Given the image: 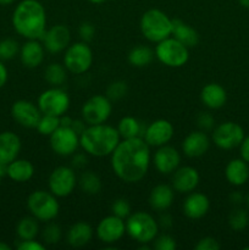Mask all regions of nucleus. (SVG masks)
<instances>
[{"mask_svg":"<svg viewBox=\"0 0 249 250\" xmlns=\"http://www.w3.org/2000/svg\"><path fill=\"white\" fill-rule=\"evenodd\" d=\"M27 208L38 221L50 222L59 215L60 205L55 195L49 190H34L28 195Z\"/></svg>","mask_w":249,"mask_h":250,"instance_id":"423d86ee","label":"nucleus"},{"mask_svg":"<svg viewBox=\"0 0 249 250\" xmlns=\"http://www.w3.org/2000/svg\"><path fill=\"white\" fill-rule=\"evenodd\" d=\"M177 248V244L173 237L168 234H163L160 237H156L154 239V249L156 250H175Z\"/></svg>","mask_w":249,"mask_h":250,"instance_id":"a19ab883","label":"nucleus"},{"mask_svg":"<svg viewBox=\"0 0 249 250\" xmlns=\"http://www.w3.org/2000/svg\"><path fill=\"white\" fill-rule=\"evenodd\" d=\"M33 164L24 159H15L9 165H6V176L15 182H27L33 177Z\"/></svg>","mask_w":249,"mask_h":250,"instance_id":"cd10ccee","label":"nucleus"},{"mask_svg":"<svg viewBox=\"0 0 249 250\" xmlns=\"http://www.w3.org/2000/svg\"><path fill=\"white\" fill-rule=\"evenodd\" d=\"M51 150L60 156H71L80 146V136L71 127L60 126L49 136Z\"/></svg>","mask_w":249,"mask_h":250,"instance_id":"ddd939ff","label":"nucleus"},{"mask_svg":"<svg viewBox=\"0 0 249 250\" xmlns=\"http://www.w3.org/2000/svg\"><path fill=\"white\" fill-rule=\"evenodd\" d=\"M112 111L111 100L106 95H93L83 104L81 114L87 125L105 124Z\"/></svg>","mask_w":249,"mask_h":250,"instance_id":"9b49d317","label":"nucleus"},{"mask_svg":"<svg viewBox=\"0 0 249 250\" xmlns=\"http://www.w3.org/2000/svg\"><path fill=\"white\" fill-rule=\"evenodd\" d=\"M93 63L92 49L85 42H77L68 45L63 55V66L73 75L85 73Z\"/></svg>","mask_w":249,"mask_h":250,"instance_id":"6e6552de","label":"nucleus"},{"mask_svg":"<svg viewBox=\"0 0 249 250\" xmlns=\"http://www.w3.org/2000/svg\"><path fill=\"white\" fill-rule=\"evenodd\" d=\"M249 224V214L247 210L238 209L233 210V211L229 214L228 216V225L233 231L239 232V231H243Z\"/></svg>","mask_w":249,"mask_h":250,"instance_id":"c9c22d12","label":"nucleus"},{"mask_svg":"<svg viewBox=\"0 0 249 250\" xmlns=\"http://www.w3.org/2000/svg\"><path fill=\"white\" fill-rule=\"evenodd\" d=\"M93 238V229L87 222H76L70 227L67 232V243L73 248H81L84 247L92 241Z\"/></svg>","mask_w":249,"mask_h":250,"instance_id":"bb28decb","label":"nucleus"},{"mask_svg":"<svg viewBox=\"0 0 249 250\" xmlns=\"http://www.w3.org/2000/svg\"><path fill=\"white\" fill-rule=\"evenodd\" d=\"M44 78L53 87H60L67 80V70L63 65L53 62L46 66L44 71Z\"/></svg>","mask_w":249,"mask_h":250,"instance_id":"473e14b6","label":"nucleus"},{"mask_svg":"<svg viewBox=\"0 0 249 250\" xmlns=\"http://www.w3.org/2000/svg\"><path fill=\"white\" fill-rule=\"evenodd\" d=\"M175 199L173 188L167 185H158L151 189L149 195V204L154 210L165 211L172 205Z\"/></svg>","mask_w":249,"mask_h":250,"instance_id":"a878e982","label":"nucleus"},{"mask_svg":"<svg viewBox=\"0 0 249 250\" xmlns=\"http://www.w3.org/2000/svg\"><path fill=\"white\" fill-rule=\"evenodd\" d=\"M17 249L19 250H44L45 246L39 242H37L36 239H28V241H21L17 244Z\"/></svg>","mask_w":249,"mask_h":250,"instance_id":"a18cd8bd","label":"nucleus"},{"mask_svg":"<svg viewBox=\"0 0 249 250\" xmlns=\"http://www.w3.org/2000/svg\"><path fill=\"white\" fill-rule=\"evenodd\" d=\"M15 31L26 39H41L46 29V12L38 0H22L12 14Z\"/></svg>","mask_w":249,"mask_h":250,"instance_id":"f03ea898","label":"nucleus"},{"mask_svg":"<svg viewBox=\"0 0 249 250\" xmlns=\"http://www.w3.org/2000/svg\"><path fill=\"white\" fill-rule=\"evenodd\" d=\"M160 221L164 227H170L171 225H172V220H171V217L168 216V215H164V216H161Z\"/></svg>","mask_w":249,"mask_h":250,"instance_id":"3c124183","label":"nucleus"},{"mask_svg":"<svg viewBox=\"0 0 249 250\" xmlns=\"http://www.w3.org/2000/svg\"><path fill=\"white\" fill-rule=\"evenodd\" d=\"M200 100L207 107L216 110L226 104L227 93L219 83H209L200 92Z\"/></svg>","mask_w":249,"mask_h":250,"instance_id":"393cba45","label":"nucleus"},{"mask_svg":"<svg viewBox=\"0 0 249 250\" xmlns=\"http://www.w3.org/2000/svg\"><path fill=\"white\" fill-rule=\"evenodd\" d=\"M117 131H119L120 137L122 139L136 138V137H143L145 127L143 124L132 116L122 117L117 125Z\"/></svg>","mask_w":249,"mask_h":250,"instance_id":"c756f323","label":"nucleus"},{"mask_svg":"<svg viewBox=\"0 0 249 250\" xmlns=\"http://www.w3.org/2000/svg\"><path fill=\"white\" fill-rule=\"evenodd\" d=\"M124 232L126 222L124 219H120L115 215L104 217L97 227L98 238L105 244H114L119 242L124 237Z\"/></svg>","mask_w":249,"mask_h":250,"instance_id":"dca6fc26","label":"nucleus"},{"mask_svg":"<svg viewBox=\"0 0 249 250\" xmlns=\"http://www.w3.org/2000/svg\"><path fill=\"white\" fill-rule=\"evenodd\" d=\"M154 55L155 54L149 46H134L128 53V62L134 67H144V66H148L153 61Z\"/></svg>","mask_w":249,"mask_h":250,"instance_id":"2f4dec72","label":"nucleus"},{"mask_svg":"<svg viewBox=\"0 0 249 250\" xmlns=\"http://www.w3.org/2000/svg\"><path fill=\"white\" fill-rule=\"evenodd\" d=\"M231 200L234 204H239V203L243 200V197H242V194H239V193H233V194L231 195Z\"/></svg>","mask_w":249,"mask_h":250,"instance_id":"603ef678","label":"nucleus"},{"mask_svg":"<svg viewBox=\"0 0 249 250\" xmlns=\"http://www.w3.org/2000/svg\"><path fill=\"white\" fill-rule=\"evenodd\" d=\"M78 32H80V36L81 38H82V41L85 42V43H88V42L92 41L93 37H94L95 27L94 24L90 23V22H83V23L80 26Z\"/></svg>","mask_w":249,"mask_h":250,"instance_id":"37998d69","label":"nucleus"},{"mask_svg":"<svg viewBox=\"0 0 249 250\" xmlns=\"http://www.w3.org/2000/svg\"><path fill=\"white\" fill-rule=\"evenodd\" d=\"M199 172L192 166L178 167L172 176V188L178 193H192L199 185Z\"/></svg>","mask_w":249,"mask_h":250,"instance_id":"6ab92c4d","label":"nucleus"},{"mask_svg":"<svg viewBox=\"0 0 249 250\" xmlns=\"http://www.w3.org/2000/svg\"><path fill=\"white\" fill-rule=\"evenodd\" d=\"M21 139L14 132L0 133V165H9L21 151Z\"/></svg>","mask_w":249,"mask_h":250,"instance_id":"4be33fe9","label":"nucleus"},{"mask_svg":"<svg viewBox=\"0 0 249 250\" xmlns=\"http://www.w3.org/2000/svg\"><path fill=\"white\" fill-rule=\"evenodd\" d=\"M210 146V139L204 131L190 132L182 142V151L188 158L203 156Z\"/></svg>","mask_w":249,"mask_h":250,"instance_id":"aec40b11","label":"nucleus"},{"mask_svg":"<svg viewBox=\"0 0 249 250\" xmlns=\"http://www.w3.org/2000/svg\"><path fill=\"white\" fill-rule=\"evenodd\" d=\"M44 54L45 49L39 39H27L26 43L20 49L21 62L28 68L38 67L43 62Z\"/></svg>","mask_w":249,"mask_h":250,"instance_id":"5701e85b","label":"nucleus"},{"mask_svg":"<svg viewBox=\"0 0 249 250\" xmlns=\"http://www.w3.org/2000/svg\"><path fill=\"white\" fill-rule=\"evenodd\" d=\"M78 185L85 194L95 195L102 190V181H100L99 176L95 175L92 171L83 172L78 180Z\"/></svg>","mask_w":249,"mask_h":250,"instance_id":"72a5a7b5","label":"nucleus"},{"mask_svg":"<svg viewBox=\"0 0 249 250\" xmlns=\"http://www.w3.org/2000/svg\"><path fill=\"white\" fill-rule=\"evenodd\" d=\"M20 53V46L15 39L6 38L0 42V60H11Z\"/></svg>","mask_w":249,"mask_h":250,"instance_id":"e433bc0d","label":"nucleus"},{"mask_svg":"<svg viewBox=\"0 0 249 250\" xmlns=\"http://www.w3.org/2000/svg\"><path fill=\"white\" fill-rule=\"evenodd\" d=\"M88 1H90L92 4H103V2H105L106 0H88Z\"/></svg>","mask_w":249,"mask_h":250,"instance_id":"13d9d810","label":"nucleus"},{"mask_svg":"<svg viewBox=\"0 0 249 250\" xmlns=\"http://www.w3.org/2000/svg\"><path fill=\"white\" fill-rule=\"evenodd\" d=\"M7 68L5 67V65L2 63V61L0 60V89L5 85V83L7 82Z\"/></svg>","mask_w":249,"mask_h":250,"instance_id":"8fccbe9b","label":"nucleus"},{"mask_svg":"<svg viewBox=\"0 0 249 250\" xmlns=\"http://www.w3.org/2000/svg\"><path fill=\"white\" fill-rule=\"evenodd\" d=\"M225 176L229 185L234 187H241L246 185L249 180V164L246 163L242 158L233 159L226 165Z\"/></svg>","mask_w":249,"mask_h":250,"instance_id":"b1692460","label":"nucleus"},{"mask_svg":"<svg viewBox=\"0 0 249 250\" xmlns=\"http://www.w3.org/2000/svg\"><path fill=\"white\" fill-rule=\"evenodd\" d=\"M144 38L153 43H159L172 36V20L159 9L145 11L139 22Z\"/></svg>","mask_w":249,"mask_h":250,"instance_id":"20e7f679","label":"nucleus"},{"mask_svg":"<svg viewBox=\"0 0 249 250\" xmlns=\"http://www.w3.org/2000/svg\"><path fill=\"white\" fill-rule=\"evenodd\" d=\"M172 37L185 44L187 48H193L199 43V34L193 27L181 20H172Z\"/></svg>","mask_w":249,"mask_h":250,"instance_id":"c85d7f7f","label":"nucleus"},{"mask_svg":"<svg viewBox=\"0 0 249 250\" xmlns=\"http://www.w3.org/2000/svg\"><path fill=\"white\" fill-rule=\"evenodd\" d=\"M244 137L243 127L232 121L222 122L212 131V142L222 150H231L239 146Z\"/></svg>","mask_w":249,"mask_h":250,"instance_id":"9d476101","label":"nucleus"},{"mask_svg":"<svg viewBox=\"0 0 249 250\" xmlns=\"http://www.w3.org/2000/svg\"><path fill=\"white\" fill-rule=\"evenodd\" d=\"M239 153H241V158L249 164V136L244 137V139L242 141L241 146H239Z\"/></svg>","mask_w":249,"mask_h":250,"instance_id":"49530a36","label":"nucleus"},{"mask_svg":"<svg viewBox=\"0 0 249 250\" xmlns=\"http://www.w3.org/2000/svg\"><path fill=\"white\" fill-rule=\"evenodd\" d=\"M155 56L163 65L167 67H182L189 59V50L185 44L181 43L172 36L156 43Z\"/></svg>","mask_w":249,"mask_h":250,"instance_id":"0eeeda50","label":"nucleus"},{"mask_svg":"<svg viewBox=\"0 0 249 250\" xmlns=\"http://www.w3.org/2000/svg\"><path fill=\"white\" fill-rule=\"evenodd\" d=\"M121 141L119 131L109 125H88L80 134V146L95 158L111 155Z\"/></svg>","mask_w":249,"mask_h":250,"instance_id":"7ed1b4c3","label":"nucleus"},{"mask_svg":"<svg viewBox=\"0 0 249 250\" xmlns=\"http://www.w3.org/2000/svg\"><path fill=\"white\" fill-rule=\"evenodd\" d=\"M39 232L38 220L33 216L23 217L19 221L16 226V233L20 241H28V239H36Z\"/></svg>","mask_w":249,"mask_h":250,"instance_id":"7c9ffc66","label":"nucleus"},{"mask_svg":"<svg viewBox=\"0 0 249 250\" xmlns=\"http://www.w3.org/2000/svg\"><path fill=\"white\" fill-rule=\"evenodd\" d=\"M126 232L138 243L148 244L151 243L158 236L159 225L150 214L137 211L127 217Z\"/></svg>","mask_w":249,"mask_h":250,"instance_id":"39448f33","label":"nucleus"},{"mask_svg":"<svg viewBox=\"0 0 249 250\" xmlns=\"http://www.w3.org/2000/svg\"><path fill=\"white\" fill-rule=\"evenodd\" d=\"M87 126L88 125L85 124L84 120L82 119V120H72V124H71L70 127L78 134V136H80V134L84 131Z\"/></svg>","mask_w":249,"mask_h":250,"instance_id":"de8ad7c7","label":"nucleus"},{"mask_svg":"<svg viewBox=\"0 0 249 250\" xmlns=\"http://www.w3.org/2000/svg\"><path fill=\"white\" fill-rule=\"evenodd\" d=\"M238 2L246 9H249V0H238Z\"/></svg>","mask_w":249,"mask_h":250,"instance_id":"6e6d98bb","label":"nucleus"},{"mask_svg":"<svg viewBox=\"0 0 249 250\" xmlns=\"http://www.w3.org/2000/svg\"><path fill=\"white\" fill-rule=\"evenodd\" d=\"M61 126L60 117L51 116V115H42L36 129L42 136H50Z\"/></svg>","mask_w":249,"mask_h":250,"instance_id":"f704fd0d","label":"nucleus"},{"mask_svg":"<svg viewBox=\"0 0 249 250\" xmlns=\"http://www.w3.org/2000/svg\"><path fill=\"white\" fill-rule=\"evenodd\" d=\"M78 181L73 168L68 166H59L54 168L49 176V190L56 198L68 197L75 190Z\"/></svg>","mask_w":249,"mask_h":250,"instance_id":"f8f14e48","label":"nucleus"},{"mask_svg":"<svg viewBox=\"0 0 249 250\" xmlns=\"http://www.w3.org/2000/svg\"><path fill=\"white\" fill-rule=\"evenodd\" d=\"M72 165L77 168H82L87 165V158L83 154H76L72 159Z\"/></svg>","mask_w":249,"mask_h":250,"instance_id":"09e8293b","label":"nucleus"},{"mask_svg":"<svg viewBox=\"0 0 249 250\" xmlns=\"http://www.w3.org/2000/svg\"><path fill=\"white\" fill-rule=\"evenodd\" d=\"M62 232L59 225L56 224H48L42 231V238L45 244H56L60 242Z\"/></svg>","mask_w":249,"mask_h":250,"instance_id":"4c0bfd02","label":"nucleus"},{"mask_svg":"<svg viewBox=\"0 0 249 250\" xmlns=\"http://www.w3.org/2000/svg\"><path fill=\"white\" fill-rule=\"evenodd\" d=\"M5 176H6V166L0 165V183H1V180Z\"/></svg>","mask_w":249,"mask_h":250,"instance_id":"864d4df0","label":"nucleus"},{"mask_svg":"<svg viewBox=\"0 0 249 250\" xmlns=\"http://www.w3.org/2000/svg\"><path fill=\"white\" fill-rule=\"evenodd\" d=\"M220 248H221V244L212 237H204L199 239L194 247L195 250H219Z\"/></svg>","mask_w":249,"mask_h":250,"instance_id":"79ce46f5","label":"nucleus"},{"mask_svg":"<svg viewBox=\"0 0 249 250\" xmlns=\"http://www.w3.org/2000/svg\"><path fill=\"white\" fill-rule=\"evenodd\" d=\"M127 90H128V88H127L126 82H124V81H115V82H112L107 87L106 97L111 102L112 100H120L124 97H126Z\"/></svg>","mask_w":249,"mask_h":250,"instance_id":"58836bf2","label":"nucleus"},{"mask_svg":"<svg viewBox=\"0 0 249 250\" xmlns=\"http://www.w3.org/2000/svg\"><path fill=\"white\" fill-rule=\"evenodd\" d=\"M246 203H247V207H248V209H249V194H248V197H247Z\"/></svg>","mask_w":249,"mask_h":250,"instance_id":"bf43d9fd","label":"nucleus"},{"mask_svg":"<svg viewBox=\"0 0 249 250\" xmlns=\"http://www.w3.org/2000/svg\"><path fill=\"white\" fill-rule=\"evenodd\" d=\"M11 115L20 126L26 127V128H36L42 117V112L38 105L33 104L28 100L15 102L11 107Z\"/></svg>","mask_w":249,"mask_h":250,"instance_id":"f3484780","label":"nucleus"},{"mask_svg":"<svg viewBox=\"0 0 249 250\" xmlns=\"http://www.w3.org/2000/svg\"><path fill=\"white\" fill-rule=\"evenodd\" d=\"M112 215L120 217V219H127L131 215V205H129L128 200L120 198L116 199L111 205Z\"/></svg>","mask_w":249,"mask_h":250,"instance_id":"ea45409f","label":"nucleus"},{"mask_svg":"<svg viewBox=\"0 0 249 250\" xmlns=\"http://www.w3.org/2000/svg\"><path fill=\"white\" fill-rule=\"evenodd\" d=\"M37 105L42 115L61 117L70 107V98L61 88L51 87L39 95Z\"/></svg>","mask_w":249,"mask_h":250,"instance_id":"1a4fd4ad","label":"nucleus"},{"mask_svg":"<svg viewBox=\"0 0 249 250\" xmlns=\"http://www.w3.org/2000/svg\"><path fill=\"white\" fill-rule=\"evenodd\" d=\"M210 209V200L203 193H188L183 202V214L190 220H199L208 214Z\"/></svg>","mask_w":249,"mask_h":250,"instance_id":"412c9836","label":"nucleus"},{"mask_svg":"<svg viewBox=\"0 0 249 250\" xmlns=\"http://www.w3.org/2000/svg\"><path fill=\"white\" fill-rule=\"evenodd\" d=\"M0 250H11V247L7 246L6 243H4V242L0 241Z\"/></svg>","mask_w":249,"mask_h":250,"instance_id":"5fc2aeb1","label":"nucleus"},{"mask_svg":"<svg viewBox=\"0 0 249 250\" xmlns=\"http://www.w3.org/2000/svg\"><path fill=\"white\" fill-rule=\"evenodd\" d=\"M150 165V146L142 137L122 139L111 153L115 175L126 183H137L145 177Z\"/></svg>","mask_w":249,"mask_h":250,"instance_id":"f257e3e1","label":"nucleus"},{"mask_svg":"<svg viewBox=\"0 0 249 250\" xmlns=\"http://www.w3.org/2000/svg\"><path fill=\"white\" fill-rule=\"evenodd\" d=\"M173 126L167 120H155L145 127V131L142 138L146 142L149 146H165L172 139Z\"/></svg>","mask_w":249,"mask_h":250,"instance_id":"2eb2a0df","label":"nucleus"},{"mask_svg":"<svg viewBox=\"0 0 249 250\" xmlns=\"http://www.w3.org/2000/svg\"><path fill=\"white\" fill-rule=\"evenodd\" d=\"M15 0H0V5H10Z\"/></svg>","mask_w":249,"mask_h":250,"instance_id":"4d7b16f0","label":"nucleus"},{"mask_svg":"<svg viewBox=\"0 0 249 250\" xmlns=\"http://www.w3.org/2000/svg\"><path fill=\"white\" fill-rule=\"evenodd\" d=\"M181 163V154L173 146H161L154 154V165L163 175L173 173L178 168Z\"/></svg>","mask_w":249,"mask_h":250,"instance_id":"a211bd4d","label":"nucleus"},{"mask_svg":"<svg viewBox=\"0 0 249 250\" xmlns=\"http://www.w3.org/2000/svg\"><path fill=\"white\" fill-rule=\"evenodd\" d=\"M44 49L50 54H58L66 50L70 45L71 33L65 24H55L49 29H45L42 38L39 39Z\"/></svg>","mask_w":249,"mask_h":250,"instance_id":"4468645a","label":"nucleus"},{"mask_svg":"<svg viewBox=\"0 0 249 250\" xmlns=\"http://www.w3.org/2000/svg\"><path fill=\"white\" fill-rule=\"evenodd\" d=\"M197 124L202 129L209 131V129H212V127H214L215 120L209 112H200V114L198 115Z\"/></svg>","mask_w":249,"mask_h":250,"instance_id":"c03bdc74","label":"nucleus"}]
</instances>
